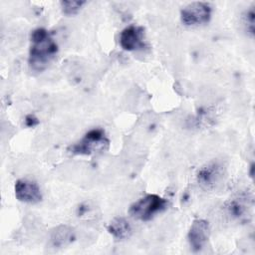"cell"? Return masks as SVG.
Listing matches in <instances>:
<instances>
[{"mask_svg": "<svg viewBox=\"0 0 255 255\" xmlns=\"http://www.w3.org/2000/svg\"><path fill=\"white\" fill-rule=\"evenodd\" d=\"M58 53V44L45 28H37L31 33L28 64L32 71L42 72L48 68Z\"/></svg>", "mask_w": 255, "mask_h": 255, "instance_id": "obj_1", "label": "cell"}, {"mask_svg": "<svg viewBox=\"0 0 255 255\" xmlns=\"http://www.w3.org/2000/svg\"><path fill=\"white\" fill-rule=\"evenodd\" d=\"M110 146V139L103 128H97L88 131L84 137L68 147L73 154L93 155L106 151Z\"/></svg>", "mask_w": 255, "mask_h": 255, "instance_id": "obj_2", "label": "cell"}, {"mask_svg": "<svg viewBox=\"0 0 255 255\" xmlns=\"http://www.w3.org/2000/svg\"><path fill=\"white\" fill-rule=\"evenodd\" d=\"M167 200L157 194H146L133 202L128 209V213L141 221H148L157 213L165 210Z\"/></svg>", "mask_w": 255, "mask_h": 255, "instance_id": "obj_3", "label": "cell"}, {"mask_svg": "<svg viewBox=\"0 0 255 255\" xmlns=\"http://www.w3.org/2000/svg\"><path fill=\"white\" fill-rule=\"evenodd\" d=\"M212 8L207 2H192L184 6L180 11L181 22L185 26H199L209 22Z\"/></svg>", "mask_w": 255, "mask_h": 255, "instance_id": "obj_4", "label": "cell"}, {"mask_svg": "<svg viewBox=\"0 0 255 255\" xmlns=\"http://www.w3.org/2000/svg\"><path fill=\"white\" fill-rule=\"evenodd\" d=\"M210 236V225L205 219H194L187 233L188 243L193 251H200Z\"/></svg>", "mask_w": 255, "mask_h": 255, "instance_id": "obj_5", "label": "cell"}, {"mask_svg": "<svg viewBox=\"0 0 255 255\" xmlns=\"http://www.w3.org/2000/svg\"><path fill=\"white\" fill-rule=\"evenodd\" d=\"M120 45L125 51H136L144 49V29L140 26L129 25L120 34Z\"/></svg>", "mask_w": 255, "mask_h": 255, "instance_id": "obj_6", "label": "cell"}, {"mask_svg": "<svg viewBox=\"0 0 255 255\" xmlns=\"http://www.w3.org/2000/svg\"><path fill=\"white\" fill-rule=\"evenodd\" d=\"M14 191L16 198L24 203L36 204L42 200V192L39 185L30 179H18L15 182Z\"/></svg>", "mask_w": 255, "mask_h": 255, "instance_id": "obj_7", "label": "cell"}, {"mask_svg": "<svg viewBox=\"0 0 255 255\" xmlns=\"http://www.w3.org/2000/svg\"><path fill=\"white\" fill-rule=\"evenodd\" d=\"M223 177V166L217 161H211L201 166L197 172L198 183L206 188H214Z\"/></svg>", "mask_w": 255, "mask_h": 255, "instance_id": "obj_8", "label": "cell"}, {"mask_svg": "<svg viewBox=\"0 0 255 255\" xmlns=\"http://www.w3.org/2000/svg\"><path fill=\"white\" fill-rule=\"evenodd\" d=\"M50 245L53 248H63L75 240L74 229L68 225L55 227L50 233Z\"/></svg>", "mask_w": 255, "mask_h": 255, "instance_id": "obj_9", "label": "cell"}, {"mask_svg": "<svg viewBox=\"0 0 255 255\" xmlns=\"http://www.w3.org/2000/svg\"><path fill=\"white\" fill-rule=\"evenodd\" d=\"M108 231L116 239L125 240L129 238L131 235L132 229L128 221L124 217L114 218L108 225Z\"/></svg>", "mask_w": 255, "mask_h": 255, "instance_id": "obj_10", "label": "cell"}, {"mask_svg": "<svg viewBox=\"0 0 255 255\" xmlns=\"http://www.w3.org/2000/svg\"><path fill=\"white\" fill-rule=\"evenodd\" d=\"M246 207H247V204L244 202L243 199L236 198V199H232L228 202L226 209L231 216H233L235 218H239L245 214V212L247 210Z\"/></svg>", "mask_w": 255, "mask_h": 255, "instance_id": "obj_11", "label": "cell"}, {"mask_svg": "<svg viewBox=\"0 0 255 255\" xmlns=\"http://www.w3.org/2000/svg\"><path fill=\"white\" fill-rule=\"evenodd\" d=\"M85 4L86 1L82 0H64L60 3L62 12L68 16L76 15Z\"/></svg>", "mask_w": 255, "mask_h": 255, "instance_id": "obj_12", "label": "cell"}, {"mask_svg": "<svg viewBox=\"0 0 255 255\" xmlns=\"http://www.w3.org/2000/svg\"><path fill=\"white\" fill-rule=\"evenodd\" d=\"M243 25L245 27V31L247 34H249L251 37L254 36L255 31V11L254 7H250L245 13L243 14Z\"/></svg>", "mask_w": 255, "mask_h": 255, "instance_id": "obj_13", "label": "cell"}, {"mask_svg": "<svg viewBox=\"0 0 255 255\" xmlns=\"http://www.w3.org/2000/svg\"><path fill=\"white\" fill-rule=\"evenodd\" d=\"M25 123L28 127H34L35 125H37L39 123L38 119L36 117H34L33 115H29L26 117V120H25Z\"/></svg>", "mask_w": 255, "mask_h": 255, "instance_id": "obj_14", "label": "cell"}]
</instances>
